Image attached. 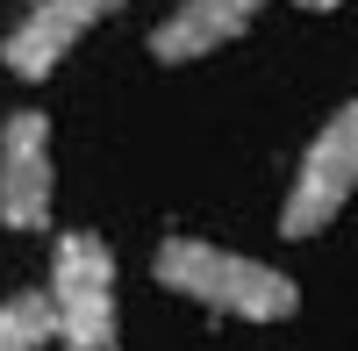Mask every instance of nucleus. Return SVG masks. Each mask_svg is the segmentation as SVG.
Here are the masks:
<instances>
[{
  "label": "nucleus",
  "instance_id": "obj_2",
  "mask_svg": "<svg viewBox=\"0 0 358 351\" xmlns=\"http://www.w3.org/2000/svg\"><path fill=\"white\" fill-rule=\"evenodd\" d=\"M50 308L65 351H115L122 344V308H115V251L101 229H57L50 244Z\"/></svg>",
  "mask_w": 358,
  "mask_h": 351
},
{
  "label": "nucleus",
  "instance_id": "obj_6",
  "mask_svg": "<svg viewBox=\"0 0 358 351\" xmlns=\"http://www.w3.org/2000/svg\"><path fill=\"white\" fill-rule=\"evenodd\" d=\"M258 15H265V0H179V8L151 29V57H158V65H194V57H215L222 43L244 36Z\"/></svg>",
  "mask_w": 358,
  "mask_h": 351
},
{
  "label": "nucleus",
  "instance_id": "obj_8",
  "mask_svg": "<svg viewBox=\"0 0 358 351\" xmlns=\"http://www.w3.org/2000/svg\"><path fill=\"white\" fill-rule=\"evenodd\" d=\"M294 8H308V15H330V8H344V0H294Z\"/></svg>",
  "mask_w": 358,
  "mask_h": 351
},
{
  "label": "nucleus",
  "instance_id": "obj_3",
  "mask_svg": "<svg viewBox=\"0 0 358 351\" xmlns=\"http://www.w3.org/2000/svg\"><path fill=\"white\" fill-rule=\"evenodd\" d=\"M351 194H358V101H344L301 151V172H294V187L280 201V237H294V244L322 237L344 215Z\"/></svg>",
  "mask_w": 358,
  "mask_h": 351
},
{
  "label": "nucleus",
  "instance_id": "obj_4",
  "mask_svg": "<svg viewBox=\"0 0 358 351\" xmlns=\"http://www.w3.org/2000/svg\"><path fill=\"white\" fill-rule=\"evenodd\" d=\"M57 165H50V115L15 108L0 122V229H50Z\"/></svg>",
  "mask_w": 358,
  "mask_h": 351
},
{
  "label": "nucleus",
  "instance_id": "obj_5",
  "mask_svg": "<svg viewBox=\"0 0 358 351\" xmlns=\"http://www.w3.org/2000/svg\"><path fill=\"white\" fill-rule=\"evenodd\" d=\"M115 8H122V0H29V15L8 29V43H0L8 79H22V86L50 79V72L86 43V29H101Z\"/></svg>",
  "mask_w": 358,
  "mask_h": 351
},
{
  "label": "nucleus",
  "instance_id": "obj_1",
  "mask_svg": "<svg viewBox=\"0 0 358 351\" xmlns=\"http://www.w3.org/2000/svg\"><path fill=\"white\" fill-rule=\"evenodd\" d=\"M151 280L179 301H201L236 323H294L301 315V287L280 266H258L244 251H222L208 237H165L151 251Z\"/></svg>",
  "mask_w": 358,
  "mask_h": 351
},
{
  "label": "nucleus",
  "instance_id": "obj_7",
  "mask_svg": "<svg viewBox=\"0 0 358 351\" xmlns=\"http://www.w3.org/2000/svg\"><path fill=\"white\" fill-rule=\"evenodd\" d=\"M50 344H57V308L43 287L0 301V351H50Z\"/></svg>",
  "mask_w": 358,
  "mask_h": 351
}]
</instances>
